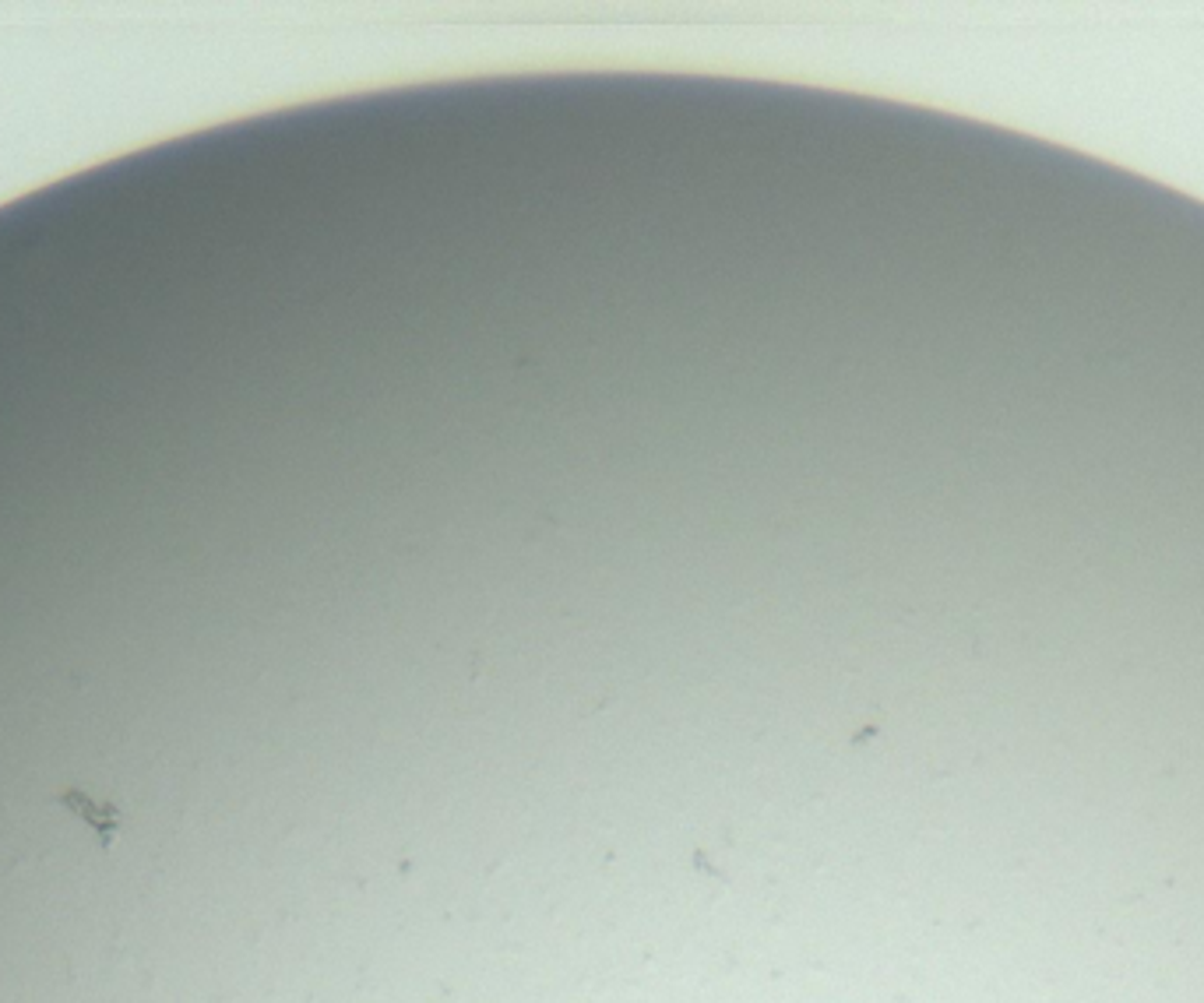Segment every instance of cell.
<instances>
[{
	"mask_svg": "<svg viewBox=\"0 0 1204 1003\" xmlns=\"http://www.w3.org/2000/svg\"><path fill=\"white\" fill-rule=\"evenodd\" d=\"M71 807L78 810V814H85V817H89L95 827H99V838H102V842H114V832H117V817L110 814V810H92L89 803H85V800H78V795H71Z\"/></svg>",
	"mask_w": 1204,
	"mask_h": 1003,
	"instance_id": "1",
	"label": "cell"
}]
</instances>
